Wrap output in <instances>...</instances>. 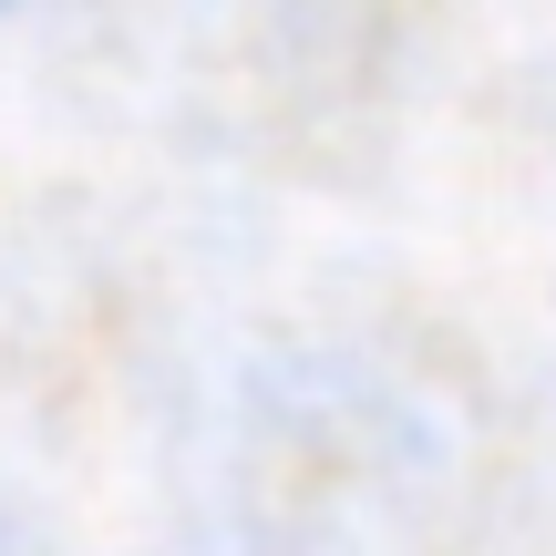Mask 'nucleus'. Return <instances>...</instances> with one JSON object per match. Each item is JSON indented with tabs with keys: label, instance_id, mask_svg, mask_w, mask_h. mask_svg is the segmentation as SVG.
Listing matches in <instances>:
<instances>
[]
</instances>
